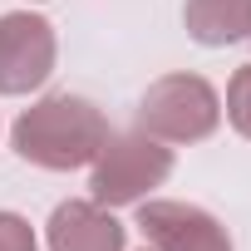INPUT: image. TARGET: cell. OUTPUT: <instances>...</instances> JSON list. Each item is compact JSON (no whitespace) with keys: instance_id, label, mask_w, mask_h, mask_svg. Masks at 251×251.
<instances>
[{"instance_id":"cell-9","label":"cell","mask_w":251,"mask_h":251,"mask_svg":"<svg viewBox=\"0 0 251 251\" xmlns=\"http://www.w3.org/2000/svg\"><path fill=\"white\" fill-rule=\"evenodd\" d=\"M0 251H35V231L25 217L0 212Z\"/></svg>"},{"instance_id":"cell-2","label":"cell","mask_w":251,"mask_h":251,"mask_svg":"<svg viewBox=\"0 0 251 251\" xmlns=\"http://www.w3.org/2000/svg\"><path fill=\"white\" fill-rule=\"evenodd\" d=\"M222 118L217 89L202 74H163L138 103V128L158 143H202Z\"/></svg>"},{"instance_id":"cell-1","label":"cell","mask_w":251,"mask_h":251,"mask_svg":"<svg viewBox=\"0 0 251 251\" xmlns=\"http://www.w3.org/2000/svg\"><path fill=\"white\" fill-rule=\"evenodd\" d=\"M103 138H108L103 113L79 94H50L35 108H25L15 123V153L35 168H50V173H69V168L94 163Z\"/></svg>"},{"instance_id":"cell-7","label":"cell","mask_w":251,"mask_h":251,"mask_svg":"<svg viewBox=\"0 0 251 251\" xmlns=\"http://www.w3.org/2000/svg\"><path fill=\"white\" fill-rule=\"evenodd\" d=\"M182 20L197 45L222 50V45H236L251 35V0H187Z\"/></svg>"},{"instance_id":"cell-3","label":"cell","mask_w":251,"mask_h":251,"mask_svg":"<svg viewBox=\"0 0 251 251\" xmlns=\"http://www.w3.org/2000/svg\"><path fill=\"white\" fill-rule=\"evenodd\" d=\"M168 173H173V153L158 138H148L143 128L138 133H108L103 148L94 153L89 187H94V202L99 207H133Z\"/></svg>"},{"instance_id":"cell-6","label":"cell","mask_w":251,"mask_h":251,"mask_svg":"<svg viewBox=\"0 0 251 251\" xmlns=\"http://www.w3.org/2000/svg\"><path fill=\"white\" fill-rule=\"evenodd\" d=\"M50 251H123V226L94 197L59 202L50 217Z\"/></svg>"},{"instance_id":"cell-4","label":"cell","mask_w":251,"mask_h":251,"mask_svg":"<svg viewBox=\"0 0 251 251\" xmlns=\"http://www.w3.org/2000/svg\"><path fill=\"white\" fill-rule=\"evenodd\" d=\"M54 69V30L50 20L15 10L0 15V94H30Z\"/></svg>"},{"instance_id":"cell-8","label":"cell","mask_w":251,"mask_h":251,"mask_svg":"<svg viewBox=\"0 0 251 251\" xmlns=\"http://www.w3.org/2000/svg\"><path fill=\"white\" fill-rule=\"evenodd\" d=\"M226 118L241 138H251V64L236 69L231 84H226Z\"/></svg>"},{"instance_id":"cell-11","label":"cell","mask_w":251,"mask_h":251,"mask_svg":"<svg viewBox=\"0 0 251 251\" xmlns=\"http://www.w3.org/2000/svg\"><path fill=\"white\" fill-rule=\"evenodd\" d=\"M246 40H251V35H246Z\"/></svg>"},{"instance_id":"cell-5","label":"cell","mask_w":251,"mask_h":251,"mask_svg":"<svg viewBox=\"0 0 251 251\" xmlns=\"http://www.w3.org/2000/svg\"><path fill=\"white\" fill-rule=\"evenodd\" d=\"M138 231L153 251H231L226 226L192 202H138Z\"/></svg>"},{"instance_id":"cell-10","label":"cell","mask_w":251,"mask_h":251,"mask_svg":"<svg viewBox=\"0 0 251 251\" xmlns=\"http://www.w3.org/2000/svg\"><path fill=\"white\" fill-rule=\"evenodd\" d=\"M148 251H153V246H148Z\"/></svg>"}]
</instances>
